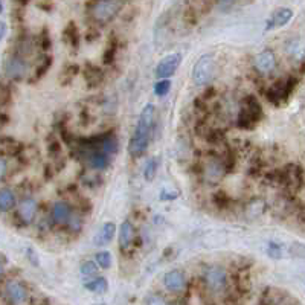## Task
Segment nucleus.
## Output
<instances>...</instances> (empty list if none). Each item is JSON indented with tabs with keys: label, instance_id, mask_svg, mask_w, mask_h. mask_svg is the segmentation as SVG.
Here are the masks:
<instances>
[{
	"label": "nucleus",
	"instance_id": "1",
	"mask_svg": "<svg viewBox=\"0 0 305 305\" xmlns=\"http://www.w3.org/2000/svg\"><path fill=\"white\" fill-rule=\"evenodd\" d=\"M155 115H156L155 106L146 104L139 116L136 131L128 142V152L134 159L143 156V152L146 151V146H148V142L151 137V131H152V125H155Z\"/></svg>",
	"mask_w": 305,
	"mask_h": 305
},
{
	"label": "nucleus",
	"instance_id": "2",
	"mask_svg": "<svg viewBox=\"0 0 305 305\" xmlns=\"http://www.w3.org/2000/svg\"><path fill=\"white\" fill-rule=\"evenodd\" d=\"M261 118H263V107L257 101V98L252 95L246 96L243 99L241 110L238 115V127L244 130H252L261 121Z\"/></svg>",
	"mask_w": 305,
	"mask_h": 305
},
{
	"label": "nucleus",
	"instance_id": "3",
	"mask_svg": "<svg viewBox=\"0 0 305 305\" xmlns=\"http://www.w3.org/2000/svg\"><path fill=\"white\" fill-rule=\"evenodd\" d=\"M297 84V80L290 77L287 80L278 81L273 86H270L266 92V98L269 99V103H272L273 106H281L282 103H287V99L290 98V95L293 93L294 87Z\"/></svg>",
	"mask_w": 305,
	"mask_h": 305
},
{
	"label": "nucleus",
	"instance_id": "4",
	"mask_svg": "<svg viewBox=\"0 0 305 305\" xmlns=\"http://www.w3.org/2000/svg\"><path fill=\"white\" fill-rule=\"evenodd\" d=\"M121 8H122L121 0H98L92 8V17L98 23L106 25L118 16Z\"/></svg>",
	"mask_w": 305,
	"mask_h": 305
},
{
	"label": "nucleus",
	"instance_id": "5",
	"mask_svg": "<svg viewBox=\"0 0 305 305\" xmlns=\"http://www.w3.org/2000/svg\"><path fill=\"white\" fill-rule=\"evenodd\" d=\"M214 70H215V61H214V55L206 54L201 55L198 58V61L195 63L194 69H192V80L197 86H205L206 83H209L214 77Z\"/></svg>",
	"mask_w": 305,
	"mask_h": 305
},
{
	"label": "nucleus",
	"instance_id": "6",
	"mask_svg": "<svg viewBox=\"0 0 305 305\" xmlns=\"http://www.w3.org/2000/svg\"><path fill=\"white\" fill-rule=\"evenodd\" d=\"M182 63V55L180 54H170L165 58L161 60V63L158 64L155 73L158 78H170L176 73V70L179 69Z\"/></svg>",
	"mask_w": 305,
	"mask_h": 305
},
{
	"label": "nucleus",
	"instance_id": "7",
	"mask_svg": "<svg viewBox=\"0 0 305 305\" xmlns=\"http://www.w3.org/2000/svg\"><path fill=\"white\" fill-rule=\"evenodd\" d=\"M28 72V66L26 61L20 57V55H13L7 63H5V73L14 80V81H20L25 78Z\"/></svg>",
	"mask_w": 305,
	"mask_h": 305
},
{
	"label": "nucleus",
	"instance_id": "8",
	"mask_svg": "<svg viewBox=\"0 0 305 305\" xmlns=\"http://www.w3.org/2000/svg\"><path fill=\"white\" fill-rule=\"evenodd\" d=\"M205 281H206V285L212 291H215V293L224 290V287L227 284L224 269H221V267H211V269H208L206 273H205Z\"/></svg>",
	"mask_w": 305,
	"mask_h": 305
},
{
	"label": "nucleus",
	"instance_id": "9",
	"mask_svg": "<svg viewBox=\"0 0 305 305\" xmlns=\"http://www.w3.org/2000/svg\"><path fill=\"white\" fill-rule=\"evenodd\" d=\"M303 183V174L300 167L297 165H287L282 171V185L288 186L293 191L300 189Z\"/></svg>",
	"mask_w": 305,
	"mask_h": 305
},
{
	"label": "nucleus",
	"instance_id": "10",
	"mask_svg": "<svg viewBox=\"0 0 305 305\" xmlns=\"http://www.w3.org/2000/svg\"><path fill=\"white\" fill-rule=\"evenodd\" d=\"M275 67H276V57H275V54L272 52L270 49H266V50H263L261 54L257 55V58H255V69L260 73H263V75L270 73Z\"/></svg>",
	"mask_w": 305,
	"mask_h": 305
},
{
	"label": "nucleus",
	"instance_id": "11",
	"mask_svg": "<svg viewBox=\"0 0 305 305\" xmlns=\"http://www.w3.org/2000/svg\"><path fill=\"white\" fill-rule=\"evenodd\" d=\"M291 17H293V11L290 8H279L278 11L272 14V17L266 23V31H272L275 28H281L287 25L291 20Z\"/></svg>",
	"mask_w": 305,
	"mask_h": 305
},
{
	"label": "nucleus",
	"instance_id": "12",
	"mask_svg": "<svg viewBox=\"0 0 305 305\" xmlns=\"http://www.w3.org/2000/svg\"><path fill=\"white\" fill-rule=\"evenodd\" d=\"M109 159L110 156L106 151H103L101 148H95V149H89L87 155V162L93 170H106L109 165Z\"/></svg>",
	"mask_w": 305,
	"mask_h": 305
},
{
	"label": "nucleus",
	"instance_id": "13",
	"mask_svg": "<svg viewBox=\"0 0 305 305\" xmlns=\"http://www.w3.org/2000/svg\"><path fill=\"white\" fill-rule=\"evenodd\" d=\"M164 284L170 291H182L186 285V279L180 270H171V272L165 273Z\"/></svg>",
	"mask_w": 305,
	"mask_h": 305
},
{
	"label": "nucleus",
	"instance_id": "14",
	"mask_svg": "<svg viewBox=\"0 0 305 305\" xmlns=\"http://www.w3.org/2000/svg\"><path fill=\"white\" fill-rule=\"evenodd\" d=\"M7 293L10 296V300L13 303H23L28 299V290L23 284L16 282V281H10L7 285Z\"/></svg>",
	"mask_w": 305,
	"mask_h": 305
},
{
	"label": "nucleus",
	"instance_id": "15",
	"mask_svg": "<svg viewBox=\"0 0 305 305\" xmlns=\"http://www.w3.org/2000/svg\"><path fill=\"white\" fill-rule=\"evenodd\" d=\"M35 211H37L35 200L31 198V197L23 198L22 203H20V206H19V217L25 224H29L35 217Z\"/></svg>",
	"mask_w": 305,
	"mask_h": 305
},
{
	"label": "nucleus",
	"instance_id": "16",
	"mask_svg": "<svg viewBox=\"0 0 305 305\" xmlns=\"http://www.w3.org/2000/svg\"><path fill=\"white\" fill-rule=\"evenodd\" d=\"M226 167L223 162H218V161H212L211 164H208L206 170H205V176H206V180L209 183H217L223 179V176L226 174Z\"/></svg>",
	"mask_w": 305,
	"mask_h": 305
},
{
	"label": "nucleus",
	"instance_id": "17",
	"mask_svg": "<svg viewBox=\"0 0 305 305\" xmlns=\"http://www.w3.org/2000/svg\"><path fill=\"white\" fill-rule=\"evenodd\" d=\"M84 80H86L89 87H96V86H99L101 83H103L104 73L99 67L93 66L92 63H87L86 67H84Z\"/></svg>",
	"mask_w": 305,
	"mask_h": 305
},
{
	"label": "nucleus",
	"instance_id": "18",
	"mask_svg": "<svg viewBox=\"0 0 305 305\" xmlns=\"http://www.w3.org/2000/svg\"><path fill=\"white\" fill-rule=\"evenodd\" d=\"M72 217V209L67 203L64 201H57L54 205V209H52V218L57 221V223H67Z\"/></svg>",
	"mask_w": 305,
	"mask_h": 305
},
{
	"label": "nucleus",
	"instance_id": "19",
	"mask_svg": "<svg viewBox=\"0 0 305 305\" xmlns=\"http://www.w3.org/2000/svg\"><path fill=\"white\" fill-rule=\"evenodd\" d=\"M134 240V227L133 224L127 220L121 224V234H119V246L121 249L130 247V244Z\"/></svg>",
	"mask_w": 305,
	"mask_h": 305
},
{
	"label": "nucleus",
	"instance_id": "20",
	"mask_svg": "<svg viewBox=\"0 0 305 305\" xmlns=\"http://www.w3.org/2000/svg\"><path fill=\"white\" fill-rule=\"evenodd\" d=\"M115 232H116L115 223H106L103 226V229H101V232L98 234V238H95V243L99 244V246L110 243L113 240V237H115Z\"/></svg>",
	"mask_w": 305,
	"mask_h": 305
},
{
	"label": "nucleus",
	"instance_id": "21",
	"mask_svg": "<svg viewBox=\"0 0 305 305\" xmlns=\"http://www.w3.org/2000/svg\"><path fill=\"white\" fill-rule=\"evenodd\" d=\"M16 206V195L11 189L4 188L0 192V209L2 212H8Z\"/></svg>",
	"mask_w": 305,
	"mask_h": 305
},
{
	"label": "nucleus",
	"instance_id": "22",
	"mask_svg": "<svg viewBox=\"0 0 305 305\" xmlns=\"http://www.w3.org/2000/svg\"><path fill=\"white\" fill-rule=\"evenodd\" d=\"M84 287H86L89 291H92V293L104 294V293H107V290H109V282H107L106 278L99 276V278H96V279H92V281L86 282Z\"/></svg>",
	"mask_w": 305,
	"mask_h": 305
},
{
	"label": "nucleus",
	"instance_id": "23",
	"mask_svg": "<svg viewBox=\"0 0 305 305\" xmlns=\"http://www.w3.org/2000/svg\"><path fill=\"white\" fill-rule=\"evenodd\" d=\"M23 146L20 142L11 139V137H4L2 139V152L8 156H17L19 152H22Z\"/></svg>",
	"mask_w": 305,
	"mask_h": 305
},
{
	"label": "nucleus",
	"instance_id": "24",
	"mask_svg": "<svg viewBox=\"0 0 305 305\" xmlns=\"http://www.w3.org/2000/svg\"><path fill=\"white\" fill-rule=\"evenodd\" d=\"M63 37H64V41H67L70 46H73L75 49H78V44H80V34H78V28L73 22L67 23L64 32H63Z\"/></svg>",
	"mask_w": 305,
	"mask_h": 305
},
{
	"label": "nucleus",
	"instance_id": "25",
	"mask_svg": "<svg viewBox=\"0 0 305 305\" xmlns=\"http://www.w3.org/2000/svg\"><path fill=\"white\" fill-rule=\"evenodd\" d=\"M235 284H237V288L240 293H249L250 288H252V282H250V275L249 272L244 269V270H240L238 275H237V279H235Z\"/></svg>",
	"mask_w": 305,
	"mask_h": 305
},
{
	"label": "nucleus",
	"instance_id": "26",
	"mask_svg": "<svg viewBox=\"0 0 305 305\" xmlns=\"http://www.w3.org/2000/svg\"><path fill=\"white\" fill-rule=\"evenodd\" d=\"M99 146L103 151H106L109 156H112L118 151V140L113 134H104V136H101V145Z\"/></svg>",
	"mask_w": 305,
	"mask_h": 305
},
{
	"label": "nucleus",
	"instance_id": "27",
	"mask_svg": "<svg viewBox=\"0 0 305 305\" xmlns=\"http://www.w3.org/2000/svg\"><path fill=\"white\" fill-rule=\"evenodd\" d=\"M116 52H118V40L115 37H112V40L109 41L106 52L103 55V61L104 64H113L115 58H116Z\"/></svg>",
	"mask_w": 305,
	"mask_h": 305
},
{
	"label": "nucleus",
	"instance_id": "28",
	"mask_svg": "<svg viewBox=\"0 0 305 305\" xmlns=\"http://www.w3.org/2000/svg\"><path fill=\"white\" fill-rule=\"evenodd\" d=\"M156 173H158V159H149L145 165V170H143V177L146 182H152L156 177Z\"/></svg>",
	"mask_w": 305,
	"mask_h": 305
},
{
	"label": "nucleus",
	"instance_id": "29",
	"mask_svg": "<svg viewBox=\"0 0 305 305\" xmlns=\"http://www.w3.org/2000/svg\"><path fill=\"white\" fill-rule=\"evenodd\" d=\"M50 66H52V57H44L43 61L38 64V67L35 69V81L43 78L47 73V70L50 69Z\"/></svg>",
	"mask_w": 305,
	"mask_h": 305
},
{
	"label": "nucleus",
	"instance_id": "30",
	"mask_svg": "<svg viewBox=\"0 0 305 305\" xmlns=\"http://www.w3.org/2000/svg\"><path fill=\"white\" fill-rule=\"evenodd\" d=\"M78 70H80L78 64H70V66H67V67L64 69V72H63V77H61V84H63V86L70 84V83H72V80L75 78V75L78 73Z\"/></svg>",
	"mask_w": 305,
	"mask_h": 305
},
{
	"label": "nucleus",
	"instance_id": "31",
	"mask_svg": "<svg viewBox=\"0 0 305 305\" xmlns=\"http://www.w3.org/2000/svg\"><path fill=\"white\" fill-rule=\"evenodd\" d=\"M96 263L103 267V269H109L112 266V255L109 252H99L96 253Z\"/></svg>",
	"mask_w": 305,
	"mask_h": 305
},
{
	"label": "nucleus",
	"instance_id": "32",
	"mask_svg": "<svg viewBox=\"0 0 305 305\" xmlns=\"http://www.w3.org/2000/svg\"><path fill=\"white\" fill-rule=\"evenodd\" d=\"M267 255L273 260H281L282 258V247L276 244L275 241H270L267 246Z\"/></svg>",
	"mask_w": 305,
	"mask_h": 305
},
{
	"label": "nucleus",
	"instance_id": "33",
	"mask_svg": "<svg viewBox=\"0 0 305 305\" xmlns=\"http://www.w3.org/2000/svg\"><path fill=\"white\" fill-rule=\"evenodd\" d=\"M214 203H215V206L218 209H226L229 206V203H231V198L224 192H217L214 195Z\"/></svg>",
	"mask_w": 305,
	"mask_h": 305
},
{
	"label": "nucleus",
	"instance_id": "34",
	"mask_svg": "<svg viewBox=\"0 0 305 305\" xmlns=\"http://www.w3.org/2000/svg\"><path fill=\"white\" fill-rule=\"evenodd\" d=\"M170 89H171V81L164 78L162 81L156 83V86H155V93H156L158 96H165V95L170 92Z\"/></svg>",
	"mask_w": 305,
	"mask_h": 305
},
{
	"label": "nucleus",
	"instance_id": "35",
	"mask_svg": "<svg viewBox=\"0 0 305 305\" xmlns=\"http://www.w3.org/2000/svg\"><path fill=\"white\" fill-rule=\"evenodd\" d=\"M96 272H98V267H96V264L93 261H86V263L81 264V275L93 276V275H96Z\"/></svg>",
	"mask_w": 305,
	"mask_h": 305
},
{
	"label": "nucleus",
	"instance_id": "36",
	"mask_svg": "<svg viewBox=\"0 0 305 305\" xmlns=\"http://www.w3.org/2000/svg\"><path fill=\"white\" fill-rule=\"evenodd\" d=\"M290 253L296 258H300V260H305V244H299V243H294L291 247H290Z\"/></svg>",
	"mask_w": 305,
	"mask_h": 305
},
{
	"label": "nucleus",
	"instance_id": "37",
	"mask_svg": "<svg viewBox=\"0 0 305 305\" xmlns=\"http://www.w3.org/2000/svg\"><path fill=\"white\" fill-rule=\"evenodd\" d=\"M50 46H52V43H50V37H49V31L44 28L43 29V32H41V35H40V47H41V50H49L50 49Z\"/></svg>",
	"mask_w": 305,
	"mask_h": 305
},
{
	"label": "nucleus",
	"instance_id": "38",
	"mask_svg": "<svg viewBox=\"0 0 305 305\" xmlns=\"http://www.w3.org/2000/svg\"><path fill=\"white\" fill-rule=\"evenodd\" d=\"M183 20H185V23L189 25V26H194V25L197 23V16H195L194 8H186V10H185V13H183Z\"/></svg>",
	"mask_w": 305,
	"mask_h": 305
},
{
	"label": "nucleus",
	"instance_id": "39",
	"mask_svg": "<svg viewBox=\"0 0 305 305\" xmlns=\"http://www.w3.org/2000/svg\"><path fill=\"white\" fill-rule=\"evenodd\" d=\"M26 258L29 260V263H31L32 266H35V267H38V266H40L38 255H37L35 250H34L32 247H28V249H26Z\"/></svg>",
	"mask_w": 305,
	"mask_h": 305
},
{
	"label": "nucleus",
	"instance_id": "40",
	"mask_svg": "<svg viewBox=\"0 0 305 305\" xmlns=\"http://www.w3.org/2000/svg\"><path fill=\"white\" fill-rule=\"evenodd\" d=\"M206 139H208L211 143H218V142H221V140L224 139V134H223L221 131H218V130H214V131H211V133L206 136Z\"/></svg>",
	"mask_w": 305,
	"mask_h": 305
},
{
	"label": "nucleus",
	"instance_id": "41",
	"mask_svg": "<svg viewBox=\"0 0 305 305\" xmlns=\"http://www.w3.org/2000/svg\"><path fill=\"white\" fill-rule=\"evenodd\" d=\"M69 227H70V231L78 232V231L81 229V220H80L78 217H70V220H69Z\"/></svg>",
	"mask_w": 305,
	"mask_h": 305
},
{
	"label": "nucleus",
	"instance_id": "42",
	"mask_svg": "<svg viewBox=\"0 0 305 305\" xmlns=\"http://www.w3.org/2000/svg\"><path fill=\"white\" fill-rule=\"evenodd\" d=\"M10 99H11V90L7 86H4L2 87V106H7Z\"/></svg>",
	"mask_w": 305,
	"mask_h": 305
},
{
	"label": "nucleus",
	"instance_id": "43",
	"mask_svg": "<svg viewBox=\"0 0 305 305\" xmlns=\"http://www.w3.org/2000/svg\"><path fill=\"white\" fill-rule=\"evenodd\" d=\"M177 197H179V194H177V192L167 194L165 191H162V194H161V200H162V201H167V200H176Z\"/></svg>",
	"mask_w": 305,
	"mask_h": 305
},
{
	"label": "nucleus",
	"instance_id": "44",
	"mask_svg": "<svg viewBox=\"0 0 305 305\" xmlns=\"http://www.w3.org/2000/svg\"><path fill=\"white\" fill-rule=\"evenodd\" d=\"M99 37V32L96 31V29H90L87 34H86V40L87 41H93V40H96Z\"/></svg>",
	"mask_w": 305,
	"mask_h": 305
},
{
	"label": "nucleus",
	"instance_id": "45",
	"mask_svg": "<svg viewBox=\"0 0 305 305\" xmlns=\"http://www.w3.org/2000/svg\"><path fill=\"white\" fill-rule=\"evenodd\" d=\"M60 142H52L49 145V151L52 152V155H55V152H60Z\"/></svg>",
	"mask_w": 305,
	"mask_h": 305
},
{
	"label": "nucleus",
	"instance_id": "46",
	"mask_svg": "<svg viewBox=\"0 0 305 305\" xmlns=\"http://www.w3.org/2000/svg\"><path fill=\"white\" fill-rule=\"evenodd\" d=\"M214 95H215V89H214V87H208V90L205 92V95H203V98H205V99L208 101V99H211Z\"/></svg>",
	"mask_w": 305,
	"mask_h": 305
},
{
	"label": "nucleus",
	"instance_id": "47",
	"mask_svg": "<svg viewBox=\"0 0 305 305\" xmlns=\"http://www.w3.org/2000/svg\"><path fill=\"white\" fill-rule=\"evenodd\" d=\"M5 35H7V23L5 22H2V25H0V38H5Z\"/></svg>",
	"mask_w": 305,
	"mask_h": 305
},
{
	"label": "nucleus",
	"instance_id": "48",
	"mask_svg": "<svg viewBox=\"0 0 305 305\" xmlns=\"http://www.w3.org/2000/svg\"><path fill=\"white\" fill-rule=\"evenodd\" d=\"M0 164H2V171H0V173H2V180H4L5 174H7V161H5V158H2V162H0Z\"/></svg>",
	"mask_w": 305,
	"mask_h": 305
},
{
	"label": "nucleus",
	"instance_id": "49",
	"mask_svg": "<svg viewBox=\"0 0 305 305\" xmlns=\"http://www.w3.org/2000/svg\"><path fill=\"white\" fill-rule=\"evenodd\" d=\"M146 302H148V303H164L165 300L161 299V297H155V299H148Z\"/></svg>",
	"mask_w": 305,
	"mask_h": 305
},
{
	"label": "nucleus",
	"instance_id": "50",
	"mask_svg": "<svg viewBox=\"0 0 305 305\" xmlns=\"http://www.w3.org/2000/svg\"><path fill=\"white\" fill-rule=\"evenodd\" d=\"M133 244H134L136 247H140V246H142V240H140V238H134V240H133Z\"/></svg>",
	"mask_w": 305,
	"mask_h": 305
},
{
	"label": "nucleus",
	"instance_id": "51",
	"mask_svg": "<svg viewBox=\"0 0 305 305\" xmlns=\"http://www.w3.org/2000/svg\"><path fill=\"white\" fill-rule=\"evenodd\" d=\"M7 121H8L7 115H5V113H2V125H7Z\"/></svg>",
	"mask_w": 305,
	"mask_h": 305
},
{
	"label": "nucleus",
	"instance_id": "52",
	"mask_svg": "<svg viewBox=\"0 0 305 305\" xmlns=\"http://www.w3.org/2000/svg\"><path fill=\"white\" fill-rule=\"evenodd\" d=\"M299 72L302 73V75H305V61L302 63V66H300V69H299Z\"/></svg>",
	"mask_w": 305,
	"mask_h": 305
},
{
	"label": "nucleus",
	"instance_id": "53",
	"mask_svg": "<svg viewBox=\"0 0 305 305\" xmlns=\"http://www.w3.org/2000/svg\"><path fill=\"white\" fill-rule=\"evenodd\" d=\"M221 4H229V2H232V0H220Z\"/></svg>",
	"mask_w": 305,
	"mask_h": 305
}]
</instances>
